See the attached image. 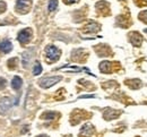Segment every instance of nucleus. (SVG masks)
<instances>
[{
	"instance_id": "1a4fd4ad",
	"label": "nucleus",
	"mask_w": 147,
	"mask_h": 137,
	"mask_svg": "<svg viewBox=\"0 0 147 137\" xmlns=\"http://www.w3.org/2000/svg\"><path fill=\"white\" fill-rule=\"evenodd\" d=\"M131 35L135 36V39L131 38V43H132L134 45H136V47H139V45L142 44V41H143L142 36H140L138 33H131Z\"/></svg>"
},
{
	"instance_id": "2eb2a0df",
	"label": "nucleus",
	"mask_w": 147,
	"mask_h": 137,
	"mask_svg": "<svg viewBox=\"0 0 147 137\" xmlns=\"http://www.w3.org/2000/svg\"><path fill=\"white\" fill-rule=\"evenodd\" d=\"M41 72H42V66H41L38 62H36V63L34 65V68H33V75L37 76V75L41 74Z\"/></svg>"
},
{
	"instance_id": "0eeeda50",
	"label": "nucleus",
	"mask_w": 147,
	"mask_h": 137,
	"mask_svg": "<svg viewBox=\"0 0 147 137\" xmlns=\"http://www.w3.org/2000/svg\"><path fill=\"white\" fill-rule=\"evenodd\" d=\"M11 49H13V44H11V42L9 40L5 39L0 43V50H1V52L8 53V52L11 51Z\"/></svg>"
},
{
	"instance_id": "4be33fe9",
	"label": "nucleus",
	"mask_w": 147,
	"mask_h": 137,
	"mask_svg": "<svg viewBox=\"0 0 147 137\" xmlns=\"http://www.w3.org/2000/svg\"><path fill=\"white\" fill-rule=\"evenodd\" d=\"M144 1H145V3H147V0H144Z\"/></svg>"
},
{
	"instance_id": "9d476101",
	"label": "nucleus",
	"mask_w": 147,
	"mask_h": 137,
	"mask_svg": "<svg viewBox=\"0 0 147 137\" xmlns=\"http://www.w3.org/2000/svg\"><path fill=\"white\" fill-rule=\"evenodd\" d=\"M118 115H119V112L115 113L114 110H112V109H107V111L104 112V118H105L107 120H111V119H113V118L117 117Z\"/></svg>"
},
{
	"instance_id": "f257e3e1",
	"label": "nucleus",
	"mask_w": 147,
	"mask_h": 137,
	"mask_svg": "<svg viewBox=\"0 0 147 137\" xmlns=\"http://www.w3.org/2000/svg\"><path fill=\"white\" fill-rule=\"evenodd\" d=\"M45 55H47V60L49 62H55L60 58V50L55 48V45H49L45 49Z\"/></svg>"
},
{
	"instance_id": "9b49d317",
	"label": "nucleus",
	"mask_w": 147,
	"mask_h": 137,
	"mask_svg": "<svg viewBox=\"0 0 147 137\" xmlns=\"http://www.w3.org/2000/svg\"><path fill=\"white\" fill-rule=\"evenodd\" d=\"M111 68V63L108 61H104V62H101L100 65V70L103 72V73H109Z\"/></svg>"
},
{
	"instance_id": "423d86ee",
	"label": "nucleus",
	"mask_w": 147,
	"mask_h": 137,
	"mask_svg": "<svg viewBox=\"0 0 147 137\" xmlns=\"http://www.w3.org/2000/svg\"><path fill=\"white\" fill-rule=\"evenodd\" d=\"M94 132V128L91 124H86L83 126V128L80 129V136L82 137H88L91 136Z\"/></svg>"
},
{
	"instance_id": "ddd939ff",
	"label": "nucleus",
	"mask_w": 147,
	"mask_h": 137,
	"mask_svg": "<svg viewBox=\"0 0 147 137\" xmlns=\"http://www.w3.org/2000/svg\"><path fill=\"white\" fill-rule=\"evenodd\" d=\"M98 30V25L96 23H91L85 27V32H96Z\"/></svg>"
},
{
	"instance_id": "4468645a",
	"label": "nucleus",
	"mask_w": 147,
	"mask_h": 137,
	"mask_svg": "<svg viewBox=\"0 0 147 137\" xmlns=\"http://www.w3.org/2000/svg\"><path fill=\"white\" fill-rule=\"evenodd\" d=\"M55 116H57L55 112H45V113L42 115V119H44V120H52V119L55 118Z\"/></svg>"
},
{
	"instance_id": "f8f14e48",
	"label": "nucleus",
	"mask_w": 147,
	"mask_h": 137,
	"mask_svg": "<svg viewBox=\"0 0 147 137\" xmlns=\"http://www.w3.org/2000/svg\"><path fill=\"white\" fill-rule=\"evenodd\" d=\"M22 58H23V65H24V67H27V66H28V63H30V60H31L30 51H26V52H24Z\"/></svg>"
},
{
	"instance_id": "412c9836",
	"label": "nucleus",
	"mask_w": 147,
	"mask_h": 137,
	"mask_svg": "<svg viewBox=\"0 0 147 137\" xmlns=\"http://www.w3.org/2000/svg\"><path fill=\"white\" fill-rule=\"evenodd\" d=\"M37 137H49V136H47V135H40V136H37Z\"/></svg>"
},
{
	"instance_id": "6ab92c4d",
	"label": "nucleus",
	"mask_w": 147,
	"mask_h": 137,
	"mask_svg": "<svg viewBox=\"0 0 147 137\" xmlns=\"http://www.w3.org/2000/svg\"><path fill=\"white\" fill-rule=\"evenodd\" d=\"M6 10V3L3 1H0V14Z\"/></svg>"
},
{
	"instance_id": "aec40b11",
	"label": "nucleus",
	"mask_w": 147,
	"mask_h": 137,
	"mask_svg": "<svg viewBox=\"0 0 147 137\" xmlns=\"http://www.w3.org/2000/svg\"><path fill=\"white\" fill-rule=\"evenodd\" d=\"M66 3H74V2H77L78 0H65Z\"/></svg>"
},
{
	"instance_id": "dca6fc26",
	"label": "nucleus",
	"mask_w": 147,
	"mask_h": 137,
	"mask_svg": "<svg viewBox=\"0 0 147 137\" xmlns=\"http://www.w3.org/2000/svg\"><path fill=\"white\" fill-rule=\"evenodd\" d=\"M57 7H58V0H50L49 1V10L50 11L55 10Z\"/></svg>"
},
{
	"instance_id": "f3484780",
	"label": "nucleus",
	"mask_w": 147,
	"mask_h": 137,
	"mask_svg": "<svg viewBox=\"0 0 147 137\" xmlns=\"http://www.w3.org/2000/svg\"><path fill=\"white\" fill-rule=\"evenodd\" d=\"M139 18H140V20H143V22L147 23V10H144L143 13L139 14Z\"/></svg>"
},
{
	"instance_id": "20e7f679",
	"label": "nucleus",
	"mask_w": 147,
	"mask_h": 137,
	"mask_svg": "<svg viewBox=\"0 0 147 137\" xmlns=\"http://www.w3.org/2000/svg\"><path fill=\"white\" fill-rule=\"evenodd\" d=\"M31 36H32V31L30 28H25V30H22L18 33V41L20 43H27L30 40H31Z\"/></svg>"
},
{
	"instance_id": "6e6552de",
	"label": "nucleus",
	"mask_w": 147,
	"mask_h": 137,
	"mask_svg": "<svg viewBox=\"0 0 147 137\" xmlns=\"http://www.w3.org/2000/svg\"><path fill=\"white\" fill-rule=\"evenodd\" d=\"M22 83H23V80L20 77L18 76H15L13 80H11V87L14 88V90H19L20 87H22Z\"/></svg>"
},
{
	"instance_id": "39448f33",
	"label": "nucleus",
	"mask_w": 147,
	"mask_h": 137,
	"mask_svg": "<svg viewBox=\"0 0 147 137\" xmlns=\"http://www.w3.org/2000/svg\"><path fill=\"white\" fill-rule=\"evenodd\" d=\"M11 100L9 98H2L0 100V113H6L11 107Z\"/></svg>"
},
{
	"instance_id": "a211bd4d",
	"label": "nucleus",
	"mask_w": 147,
	"mask_h": 137,
	"mask_svg": "<svg viewBox=\"0 0 147 137\" xmlns=\"http://www.w3.org/2000/svg\"><path fill=\"white\" fill-rule=\"evenodd\" d=\"M6 87V79L0 77V90H3Z\"/></svg>"
},
{
	"instance_id": "7ed1b4c3",
	"label": "nucleus",
	"mask_w": 147,
	"mask_h": 137,
	"mask_svg": "<svg viewBox=\"0 0 147 137\" xmlns=\"http://www.w3.org/2000/svg\"><path fill=\"white\" fill-rule=\"evenodd\" d=\"M31 0H17L16 3V10L18 13H27L30 7H31Z\"/></svg>"
},
{
	"instance_id": "f03ea898",
	"label": "nucleus",
	"mask_w": 147,
	"mask_h": 137,
	"mask_svg": "<svg viewBox=\"0 0 147 137\" xmlns=\"http://www.w3.org/2000/svg\"><path fill=\"white\" fill-rule=\"evenodd\" d=\"M61 80V77L60 76H53V77H44V78L40 79L38 80V84L41 87L43 88H48V87H51L52 85L57 84L58 82Z\"/></svg>"
}]
</instances>
